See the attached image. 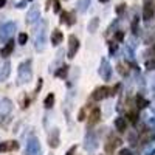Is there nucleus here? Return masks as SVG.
I'll return each instance as SVG.
<instances>
[{"instance_id":"obj_10","label":"nucleus","mask_w":155,"mask_h":155,"mask_svg":"<svg viewBox=\"0 0 155 155\" xmlns=\"http://www.w3.org/2000/svg\"><path fill=\"white\" fill-rule=\"evenodd\" d=\"M11 73V62L6 61L2 67H0V81H6Z\"/></svg>"},{"instance_id":"obj_26","label":"nucleus","mask_w":155,"mask_h":155,"mask_svg":"<svg viewBox=\"0 0 155 155\" xmlns=\"http://www.w3.org/2000/svg\"><path fill=\"white\" fill-rule=\"evenodd\" d=\"M87 6H88V0H81L79 2V11H85Z\"/></svg>"},{"instance_id":"obj_33","label":"nucleus","mask_w":155,"mask_h":155,"mask_svg":"<svg viewBox=\"0 0 155 155\" xmlns=\"http://www.w3.org/2000/svg\"><path fill=\"white\" fill-rule=\"evenodd\" d=\"M84 116H85V115H84V109H81V110H79V118H78V120L82 121V120H84Z\"/></svg>"},{"instance_id":"obj_27","label":"nucleus","mask_w":155,"mask_h":155,"mask_svg":"<svg viewBox=\"0 0 155 155\" xmlns=\"http://www.w3.org/2000/svg\"><path fill=\"white\" fill-rule=\"evenodd\" d=\"M118 71H120L123 76H127V73H129V71L126 70V67L123 65V64H120V65H118Z\"/></svg>"},{"instance_id":"obj_32","label":"nucleus","mask_w":155,"mask_h":155,"mask_svg":"<svg viewBox=\"0 0 155 155\" xmlns=\"http://www.w3.org/2000/svg\"><path fill=\"white\" fill-rule=\"evenodd\" d=\"M120 155H132V152L129 150V149H121V152H120Z\"/></svg>"},{"instance_id":"obj_24","label":"nucleus","mask_w":155,"mask_h":155,"mask_svg":"<svg viewBox=\"0 0 155 155\" xmlns=\"http://www.w3.org/2000/svg\"><path fill=\"white\" fill-rule=\"evenodd\" d=\"M67 73H68V67H67V65H64V67H61V68L56 71V76H59V78H65Z\"/></svg>"},{"instance_id":"obj_18","label":"nucleus","mask_w":155,"mask_h":155,"mask_svg":"<svg viewBox=\"0 0 155 155\" xmlns=\"http://www.w3.org/2000/svg\"><path fill=\"white\" fill-rule=\"evenodd\" d=\"M61 23H68V25H73V23H74L73 14H70V12H62V14H61Z\"/></svg>"},{"instance_id":"obj_9","label":"nucleus","mask_w":155,"mask_h":155,"mask_svg":"<svg viewBox=\"0 0 155 155\" xmlns=\"http://www.w3.org/2000/svg\"><path fill=\"white\" fill-rule=\"evenodd\" d=\"M19 143L17 141H3L0 143V152H8V150H17Z\"/></svg>"},{"instance_id":"obj_37","label":"nucleus","mask_w":155,"mask_h":155,"mask_svg":"<svg viewBox=\"0 0 155 155\" xmlns=\"http://www.w3.org/2000/svg\"><path fill=\"white\" fill-rule=\"evenodd\" d=\"M123 11H124V5H120L118 6V12H123Z\"/></svg>"},{"instance_id":"obj_3","label":"nucleus","mask_w":155,"mask_h":155,"mask_svg":"<svg viewBox=\"0 0 155 155\" xmlns=\"http://www.w3.org/2000/svg\"><path fill=\"white\" fill-rule=\"evenodd\" d=\"M16 31V23L14 22H8L0 27V42H8L12 33Z\"/></svg>"},{"instance_id":"obj_25","label":"nucleus","mask_w":155,"mask_h":155,"mask_svg":"<svg viewBox=\"0 0 155 155\" xmlns=\"http://www.w3.org/2000/svg\"><path fill=\"white\" fill-rule=\"evenodd\" d=\"M27 41H28V36L25 34V33L19 34V44H20V45H25V44H27Z\"/></svg>"},{"instance_id":"obj_17","label":"nucleus","mask_w":155,"mask_h":155,"mask_svg":"<svg viewBox=\"0 0 155 155\" xmlns=\"http://www.w3.org/2000/svg\"><path fill=\"white\" fill-rule=\"evenodd\" d=\"M62 39H64L62 33H61L59 30H54L53 34H51V42H53V45H59V44L62 42Z\"/></svg>"},{"instance_id":"obj_11","label":"nucleus","mask_w":155,"mask_h":155,"mask_svg":"<svg viewBox=\"0 0 155 155\" xmlns=\"http://www.w3.org/2000/svg\"><path fill=\"white\" fill-rule=\"evenodd\" d=\"M36 20H39V8H37V6H33V8L28 11V14H27V23L33 25Z\"/></svg>"},{"instance_id":"obj_31","label":"nucleus","mask_w":155,"mask_h":155,"mask_svg":"<svg viewBox=\"0 0 155 155\" xmlns=\"http://www.w3.org/2000/svg\"><path fill=\"white\" fill-rule=\"evenodd\" d=\"M123 37H124V34H123V31H118V33H116V41H123Z\"/></svg>"},{"instance_id":"obj_12","label":"nucleus","mask_w":155,"mask_h":155,"mask_svg":"<svg viewBox=\"0 0 155 155\" xmlns=\"http://www.w3.org/2000/svg\"><path fill=\"white\" fill-rule=\"evenodd\" d=\"M153 12H155L153 5H152L150 2H147V3L144 5V8H143V19H144V20H150V19L153 17Z\"/></svg>"},{"instance_id":"obj_21","label":"nucleus","mask_w":155,"mask_h":155,"mask_svg":"<svg viewBox=\"0 0 155 155\" xmlns=\"http://www.w3.org/2000/svg\"><path fill=\"white\" fill-rule=\"evenodd\" d=\"M53 104H54V95L50 93V95L45 98V101H44V106H45L47 109H50V107H53Z\"/></svg>"},{"instance_id":"obj_1","label":"nucleus","mask_w":155,"mask_h":155,"mask_svg":"<svg viewBox=\"0 0 155 155\" xmlns=\"http://www.w3.org/2000/svg\"><path fill=\"white\" fill-rule=\"evenodd\" d=\"M33 78V70H31V61H25L19 65V84H27Z\"/></svg>"},{"instance_id":"obj_30","label":"nucleus","mask_w":155,"mask_h":155,"mask_svg":"<svg viewBox=\"0 0 155 155\" xmlns=\"http://www.w3.org/2000/svg\"><path fill=\"white\" fill-rule=\"evenodd\" d=\"M129 140L132 141V144H137V140H135V134H134V132L129 134Z\"/></svg>"},{"instance_id":"obj_7","label":"nucleus","mask_w":155,"mask_h":155,"mask_svg":"<svg viewBox=\"0 0 155 155\" xmlns=\"http://www.w3.org/2000/svg\"><path fill=\"white\" fill-rule=\"evenodd\" d=\"M12 109V102L8 99V98H3V99H0V116H5L11 112Z\"/></svg>"},{"instance_id":"obj_22","label":"nucleus","mask_w":155,"mask_h":155,"mask_svg":"<svg viewBox=\"0 0 155 155\" xmlns=\"http://www.w3.org/2000/svg\"><path fill=\"white\" fill-rule=\"evenodd\" d=\"M98 25H99V19H98V17L92 19V22L88 23V31H90V33H95L96 28H98Z\"/></svg>"},{"instance_id":"obj_8","label":"nucleus","mask_w":155,"mask_h":155,"mask_svg":"<svg viewBox=\"0 0 155 155\" xmlns=\"http://www.w3.org/2000/svg\"><path fill=\"white\" fill-rule=\"evenodd\" d=\"M110 74H112V68H110V64L104 59L101 62V76H102V79H106L109 81L110 79Z\"/></svg>"},{"instance_id":"obj_6","label":"nucleus","mask_w":155,"mask_h":155,"mask_svg":"<svg viewBox=\"0 0 155 155\" xmlns=\"http://www.w3.org/2000/svg\"><path fill=\"white\" fill-rule=\"evenodd\" d=\"M109 95H110V90H109V87H99V88H96L95 92H93L92 98H93L95 101H101V99L107 98Z\"/></svg>"},{"instance_id":"obj_34","label":"nucleus","mask_w":155,"mask_h":155,"mask_svg":"<svg viewBox=\"0 0 155 155\" xmlns=\"http://www.w3.org/2000/svg\"><path fill=\"white\" fill-rule=\"evenodd\" d=\"M137 23H138V20L135 19V20H134V23H132V28H134V33H135V34L138 33V31H137Z\"/></svg>"},{"instance_id":"obj_36","label":"nucleus","mask_w":155,"mask_h":155,"mask_svg":"<svg viewBox=\"0 0 155 155\" xmlns=\"http://www.w3.org/2000/svg\"><path fill=\"white\" fill-rule=\"evenodd\" d=\"M74 150H76V146H73V147L67 152V155H73V153H74Z\"/></svg>"},{"instance_id":"obj_29","label":"nucleus","mask_w":155,"mask_h":155,"mask_svg":"<svg viewBox=\"0 0 155 155\" xmlns=\"http://www.w3.org/2000/svg\"><path fill=\"white\" fill-rule=\"evenodd\" d=\"M129 120H130L132 123H137V113H129Z\"/></svg>"},{"instance_id":"obj_35","label":"nucleus","mask_w":155,"mask_h":155,"mask_svg":"<svg viewBox=\"0 0 155 155\" xmlns=\"http://www.w3.org/2000/svg\"><path fill=\"white\" fill-rule=\"evenodd\" d=\"M116 48H118V47H116V44H110V53H113V51H116Z\"/></svg>"},{"instance_id":"obj_2","label":"nucleus","mask_w":155,"mask_h":155,"mask_svg":"<svg viewBox=\"0 0 155 155\" xmlns=\"http://www.w3.org/2000/svg\"><path fill=\"white\" fill-rule=\"evenodd\" d=\"M45 44H47V25L42 23V28L37 30L36 33V41H34V47L37 51H42L45 48Z\"/></svg>"},{"instance_id":"obj_19","label":"nucleus","mask_w":155,"mask_h":155,"mask_svg":"<svg viewBox=\"0 0 155 155\" xmlns=\"http://www.w3.org/2000/svg\"><path fill=\"white\" fill-rule=\"evenodd\" d=\"M115 127H116V130L124 132V130H126V127H127L126 120H124V118H116V120H115Z\"/></svg>"},{"instance_id":"obj_38","label":"nucleus","mask_w":155,"mask_h":155,"mask_svg":"<svg viewBox=\"0 0 155 155\" xmlns=\"http://www.w3.org/2000/svg\"><path fill=\"white\" fill-rule=\"evenodd\" d=\"M5 3H6V0H0V8H3Z\"/></svg>"},{"instance_id":"obj_16","label":"nucleus","mask_w":155,"mask_h":155,"mask_svg":"<svg viewBox=\"0 0 155 155\" xmlns=\"http://www.w3.org/2000/svg\"><path fill=\"white\" fill-rule=\"evenodd\" d=\"M120 144H121V140H120V138H112L109 143L106 144V150H107V152H112L115 147H118Z\"/></svg>"},{"instance_id":"obj_4","label":"nucleus","mask_w":155,"mask_h":155,"mask_svg":"<svg viewBox=\"0 0 155 155\" xmlns=\"http://www.w3.org/2000/svg\"><path fill=\"white\" fill-rule=\"evenodd\" d=\"M27 155H41V143L36 137L30 138L27 143Z\"/></svg>"},{"instance_id":"obj_5","label":"nucleus","mask_w":155,"mask_h":155,"mask_svg":"<svg viewBox=\"0 0 155 155\" xmlns=\"http://www.w3.org/2000/svg\"><path fill=\"white\" fill-rule=\"evenodd\" d=\"M78 48H79V41H78L76 36H70L68 37V58H74Z\"/></svg>"},{"instance_id":"obj_14","label":"nucleus","mask_w":155,"mask_h":155,"mask_svg":"<svg viewBox=\"0 0 155 155\" xmlns=\"http://www.w3.org/2000/svg\"><path fill=\"white\" fill-rule=\"evenodd\" d=\"M12 50H14V42H12V41H8L6 45H5L2 50H0V54H2L3 58H8V56H11Z\"/></svg>"},{"instance_id":"obj_23","label":"nucleus","mask_w":155,"mask_h":155,"mask_svg":"<svg viewBox=\"0 0 155 155\" xmlns=\"http://www.w3.org/2000/svg\"><path fill=\"white\" fill-rule=\"evenodd\" d=\"M137 106H138V109H143V107L149 106V102L143 96H137Z\"/></svg>"},{"instance_id":"obj_28","label":"nucleus","mask_w":155,"mask_h":155,"mask_svg":"<svg viewBox=\"0 0 155 155\" xmlns=\"http://www.w3.org/2000/svg\"><path fill=\"white\" fill-rule=\"evenodd\" d=\"M53 9H54V12H59L61 11V5H59L58 0H54V2H53Z\"/></svg>"},{"instance_id":"obj_20","label":"nucleus","mask_w":155,"mask_h":155,"mask_svg":"<svg viewBox=\"0 0 155 155\" xmlns=\"http://www.w3.org/2000/svg\"><path fill=\"white\" fill-rule=\"evenodd\" d=\"M153 138H155V134H152V132H146V134L141 135L140 143H141V144H146V143H149V141H152Z\"/></svg>"},{"instance_id":"obj_15","label":"nucleus","mask_w":155,"mask_h":155,"mask_svg":"<svg viewBox=\"0 0 155 155\" xmlns=\"http://www.w3.org/2000/svg\"><path fill=\"white\" fill-rule=\"evenodd\" d=\"M99 118H101V110L99 109H93L92 113H90V116H88V121H90V124H95V123L99 121Z\"/></svg>"},{"instance_id":"obj_13","label":"nucleus","mask_w":155,"mask_h":155,"mask_svg":"<svg viewBox=\"0 0 155 155\" xmlns=\"http://www.w3.org/2000/svg\"><path fill=\"white\" fill-rule=\"evenodd\" d=\"M48 144H50V147H58L59 146V130H58V129H54V130L50 134Z\"/></svg>"},{"instance_id":"obj_39","label":"nucleus","mask_w":155,"mask_h":155,"mask_svg":"<svg viewBox=\"0 0 155 155\" xmlns=\"http://www.w3.org/2000/svg\"><path fill=\"white\" fill-rule=\"evenodd\" d=\"M99 2H109V0H99Z\"/></svg>"}]
</instances>
